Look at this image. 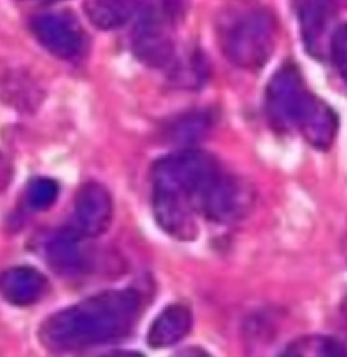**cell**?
Segmentation results:
<instances>
[{
  "instance_id": "16",
  "label": "cell",
  "mask_w": 347,
  "mask_h": 357,
  "mask_svg": "<svg viewBox=\"0 0 347 357\" xmlns=\"http://www.w3.org/2000/svg\"><path fill=\"white\" fill-rule=\"evenodd\" d=\"M329 59L336 70L337 78L347 89V22L341 24L334 31L329 46Z\"/></svg>"
},
{
  "instance_id": "9",
  "label": "cell",
  "mask_w": 347,
  "mask_h": 357,
  "mask_svg": "<svg viewBox=\"0 0 347 357\" xmlns=\"http://www.w3.org/2000/svg\"><path fill=\"white\" fill-rule=\"evenodd\" d=\"M336 7L327 2H302L298 3V19L305 47L315 58L329 56L330 39L336 19Z\"/></svg>"
},
{
  "instance_id": "21",
  "label": "cell",
  "mask_w": 347,
  "mask_h": 357,
  "mask_svg": "<svg viewBox=\"0 0 347 357\" xmlns=\"http://www.w3.org/2000/svg\"><path fill=\"white\" fill-rule=\"evenodd\" d=\"M344 256L347 259V234H346V239H344Z\"/></svg>"
},
{
  "instance_id": "3",
  "label": "cell",
  "mask_w": 347,
  "mask_h": 357,
  "mask_svg": "<svg viewBox=\"0 0 347 357\" xmlns=\"http://www.w3.org/2000/svg\"><path fill=\"white\" fill-rule=\"evenodd\" d=\"M265 107L276 130H298L315 149L332 148L339 130L336 110L310 92L297 65L286 63L273 75L266 86Z\"/></svg>"
},
{
  "instance_id": "13",
  "label": "cell",
  "mask_w": 347,
  "mask_h": 357,
  "mask_svg": "<svg viewBox=\"0 0 347 357\" xmlns=\"http://www.w3.org/2000/svg\"><path fill=\"white\" fill-rule=\"evenodd\" d=\"M139 6L141 3L138 2H110V0L98 2V0H91V2H85V14L95 27L110 31L129 22L131 17L138 12Z\"/></svg>"
},
{
  "instance_id": "8",
  "label": "cell",
  "mask_w": 347,
  "mask_h": 357,
  "mask_svg": "<svg viewBox=\"0 0 347 357\" xmlns=\"http://www.w3.org/2000/svg\"><path fill=\"white\" fill-rule=\"evenodd\" d=\"M73 231L80 237H98L110 227L114 202L109 190L101 183H85L75 197Z\"/></svg>"
},
{
  "instance_id": "18",
  "label": "cell",
  "mask_w": 347,
  "mask_h": 357,
  "mask_svg": "<svg viewBox=\"0 0 347 357\" xmlns=\"http://www.w3.org/2000/svg\"><path fill=\"white\" fill-rule=\"evenodd\" d=\"M12 180V166L10 161L0 153V193L7 188Z\"/></svg>"
},
{
  "instance_id": "15",
  "label": "cell",
  "mask_w": 347,
  "mask_h": 357,
  "mask_svg": "<svg viewBox=\"0 0 347 357\" xmlns=\"http://www.w3.org/2000/svg\"><path fill=\"white\" fill-rule=\"evenodd\" d=\"M59 186L51 178H36L27 188V204L34 210H46L53 207L58 200Z\"/></svg>"
},
{
  "instance_id": "11",
  "label": "cell",
  "mask_w": 347,
  "mask_h": 357,
  "mask_svg": "<svg viewBox=\"0 0 347 357\" xmlns=\"http://www.w3.org/2000/svg\"><path fill=\"white\" fill-rule=\"evenodd\" d=\"M193 325V315L185 305H170L156 317L149 332L147 344L154 349L171 347L190 334Z\"/></svg>"
},
{
  "instance_id": "4",
  "label": "cell",
  "mask_w": 347,
  "mask_h": 357,
  "mask_svg": "<svg viewBox=\"0 0 347 357\" xmlns=\"http://www.w3.org/2000/svg\"><path fill=\"white\" fill-rule=\"evenodd\" d=\"M276 39V19L263 7L232 10L219 22V41L224 54L239 68H263L273 54Z\"/></svg>"
},
{
  "instance_id": "1",
  "label": "cell",
  "mask_w": 347,
  "mask_h": 357,
  "mask_svg": "<svg viewBox=\"0 0 347 357\" xmlns=\"http://www.w3.org/2000/svg\"><path fill=\"white\" fill-rule=\"evenodd\" d=\"M221 172L214 156L197 149L179 151L154 162L153 212L159 227L178 241H193L198 236L197 215Z\"/></svg>"
},
{
  "instance_id": "10",
  "label": "cell",
  "mask_w": 347,
  "mask_h": 357,
  "mask_svg": "<svg viewBox=\"0 0 347 357\" xmlns=\"http://www.w3.org/2000/svg\"><path fill=\"white\" fill-rule=\"evenodd\" d=\"M47 291V280L31 266H17L0 275V295L15 307L38 303Z\"/></svg>"
},
{
  "instance_id": "7",
  "label": "cell",
  "mask_w": 347,
  "mask_h": 357,
  "mask_svg": "<svg viewBox=\"0 0 347 357\" xmlns=\"http://www.w3.org/2000/svg\"><path fill=\"white\" fill-rule=\"evenodd\" d=\"M31 27L38 41L61 59L77 58L85 47V33L70 12H39L31 21Z\"/></svg>"
},
{
  "instance_id": "12",
  "label": "cell",
  "mask_w": 347,
  "mask_h": 357,
  "mask_svg": "<svg viewBox=\"0 0 347 357\" xmlns=\"http://www.w3.org/2000/svg\"><path fill=\"white\" fill-rule=\"evenodd\" d=\"M82 239L73 229L59 231L46 242L47 263L54 268V271L63 275L78 273L85 268V252L82 249Z\"/></svg>"
},
{
  "instance_id": "20",
  "label": "cell",
  "mask_w": 347,
  "mask_h": 357,
  "mask_svg": "<svg viewBox=\"0 0 347 357\" xmlns=\"http://www.w3.org/2000/svg\"><path fill=\"white\" fill-rule=\"evenodd\" d=\"M105 357H145V356L134 351H115V352H110V354H107Z\"/></svg>"
},
{
  "instance_id": "17",
  "label": "cell",
  "mask_w": 347,
  "mask_h": 357,
  "mask_svg": "<svg viewBox=\"0 0 347 357\" xmlns=\"http://www.w3.org/2000/svg\"><path fill=\"white\" fill-rule=\"evenodd\" d=\"M303 357H347V349L332 337H315L300 342Z\"/></svg>"
},
{
  "instance_id": "19",
  "label": "cell",
  "mask_w": 347,
  "mask_h": 357,
  "mask_svg": "<svg viewBox=\"0 0 347 357\" xmlns=\"http://www.w3.org/2000/svg\"><path fill=\"white\" fill-rule=\"evenodd\" d=\"M177 357H210V356L200 347H190V349H186V351L179 352Z\"/></svg>"
},
{
  "instance_id": "6",
  "label": "cell",
  "mask_w": 347,
  "mask_h": 357,
  "mask_svg": "<svg viewBox=\"0 0 347 357\" xmlns=\"http://www.w3.org/2000/svg\"><path fill=\"white\" fill-rule=\"evenodd\" d=\"M253 204V188L242 178L222 169L203 200L202 215L219 224H230L247 215Z\"/></svg>"
},
{
  "instance_id": "14",
  "label": "cell",
  "mask_w": 347,
  "mask_h": 357,
  "mask_svg": "<svg viewBox=\"0 0 347 357\" xmlns=\"http://www.w3.org/2000/svg\"><path fill=\"white\" fill-rule=\"evenodd\" d=\"M210 129V116L205 112H195L186 114L185 117L178 119L173 126H171L170 134L173 141L183 142V144H190V142L198 141L203 136H207V130Z\"/></svg>"
},
{
  "instance_id": "5",
  "label": "cell",
  "mask_w": 347,
  "mask_h": 357,
  "mask_svg": "<svg viewBox=\"0 0 347 357\" xmlns=\"http://www.w3.org/2000/svg\"><path fill=\"white\" fill-rule=\"evenodd\" d=\"M177 3H146L134 29L133 47L146 65L168 68L175 63Z\"/></svg>"
},
{
  "instance_id": "2",
  "label": "cell",
  "mask_w": 347,
  "mask_h": 357,
  "mask_svg": "<svg viewBox=\"0 0 347 357\" xmlns=\"http://www.w3.org/2000/svg\"><path fill=\"white\" fill-rule=\"evenodd\" d=\"M141 315L134 289L103 291L54 313L43 324L39 339L50 351H80L124 339Z\"/></svg>"
}]
</instances>
